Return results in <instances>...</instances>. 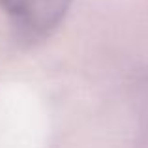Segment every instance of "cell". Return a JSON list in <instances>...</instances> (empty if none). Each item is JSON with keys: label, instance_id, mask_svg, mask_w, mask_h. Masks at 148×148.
Returning a JSON list of instances; mask_svg holds the SVG:
<instances>
[{"label": "cell", "instance_id": "6da1fadb", "mask_svg": "<svg viewBox=\"0 0 148 148\" xmlns=\"http://www.w3.org/2000/svg\"><path fill=\"white\" fill-rule=\"evenodd\" d=\"M73 0H2V6L21 36L41 40L49 36L68 13Z\"/></svg>", "mask_w": 148, "mask_h": 148}]
</instances>
